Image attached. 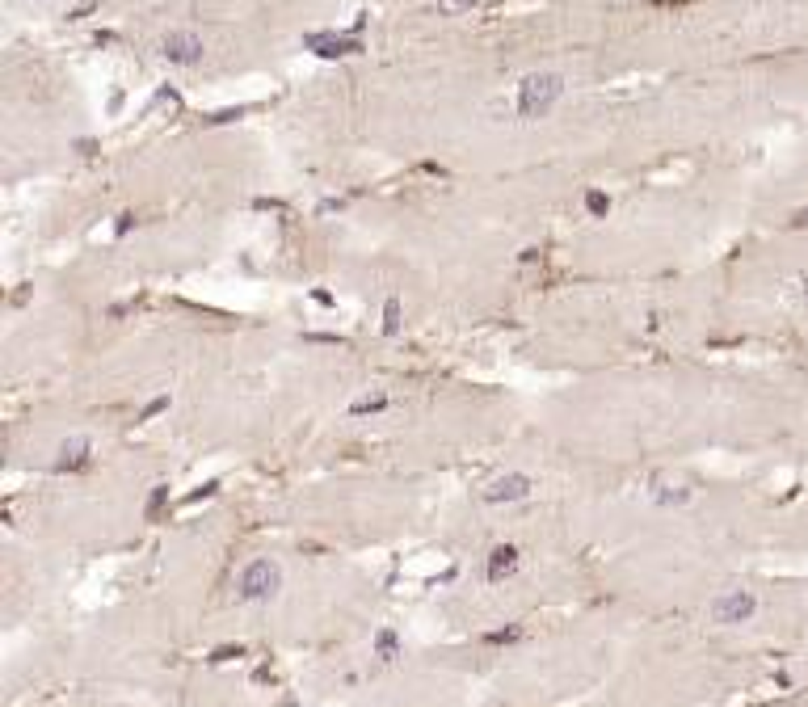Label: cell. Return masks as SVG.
<instances>
[{"mask_svg": "<svg viewBox=\"0 0 808 707\" xmlns=\"http://www.w3.org/2000/svg\"><path fill=\"white\" fill-rule=\"evenodd\" d=\"M560 97H564V76L560 72H531L518 85V114L522 118H547Z\"/></svg>", "mask_w": 808, "mask_h": 707, "instance_id": "obj_1", "label": "cell"}, {"mask_svg": "<svg viewBox=\"0 0 808 707\" xmlns=\"http://www.w3.org/2000/svg\"><path fill=\"white\" fill-rule=\"evenodd\" d=\"M278 585H282L278 560L257 556V560H249V565L240 568V577H236V598H240V602H269V598L278 594Z\"/></svg>", "mask_w": 808, "mask_h": 707, "instance_id": "obj_2", "label": "cell"}, {"mask_svg": "<svg viewBox=\"0 0 808 707\" xmlns=\"http://www.w3.org/2000/svg\"><path fill=\"white\" fill-rule=\"evenodd\" d=\"M754 611H758V594H754V590H724L720 598H712V607H708L712 623H720V627L750 623Z\"/></svg>", "mask_w": 808, "mask_h": 707, "instance_id": "obj_3", "label": "cell"}, {"mask_svg": "<svg viewBox=\"0 0 808 707\" xmlns=\"http://www.w3.org/2000/svg\"><path fill=\"white\" fill-rule=\"evenodd\" d=\"M531 476H522V471H509V476H497L493 484L485 488V501L489 506H501V501H522V497H531Z\"/></svg>", "mask_w": 808, "mask_h": 707, "instance_id": "obj_4", "label": "cell"}, {"mask_svg": "<svg viewBox=\"0 0 808 707\" xmlns=\"http://www.w3.org/2000/svg\"><path fill=\"white\" fill-rule=\"evenodd\" d=\"M160 55H165L169 63L190 68V63H198V59H202V38H198V34H169V38H165V47H160Z\"/></svg>", "mask_w": 808, "mask_h": 707, "instance_id": "obj_5", "label": "cell"}, {"mask_svg": "<svg viewBox=\"0 0 808 707\" xmlns=\"http://www.w3.org/2000/svg\"><path fill=\"white\" fill-rule=\"evenodd\" d=\"M518 568V548L514 543H501V548H493V556H489V581H505L509 572Z\"/></svg>", "mask_w": 808, "mask_h": 707, "instance_id": "obj_6", "label": "cell"}, {"mask_svg": "<svg viewBox=\"0 0 808 707\" xmlns=\"http://www.w3.org/2000/svg\"><path fill=\"white\" fill-rule=\"evenodd\" d=\"M59 471H76V468H89V442L85 438H76V442H63V451H59V464H55Z\"/></svg>", "mask_w": 808, "mask_h": 707, "instance_id": "obj_7", "label": "cell"}, {"mask_svg": "<svg viewBox=\"0 0 808 707\" xmlns=\"http://www.w3.org/2000/svg\"><path fill=\"white\" fill-rule=\"evenodd\" d=\"M392 404V396L388 392H375V396H362V400H354L350 404V417H366V413H383Z\"/></svg>", "mask_w": 808, "mask_h": 707, "instance_id": "obj_8", "label": "cell"}, {"mask_svg": "<svg viewBox=\"0 0 808 707\" xmlns=\"http://www.w3.org/2000/svg\"><path fill=\"white\" fill-rule=\"evenodd\" d=\"M312 47H320V55H354L358 43H346V38H324V34H312L308 38Z\"/></svg>", "mask_w": 808, "mask_h": 707, "instance_id": "obj_9", "label": "cell"}, {"mask_svg": "<svg viewBox=\"0 0 808 707\" xmlns=\"http://www.w3.org/2000/svg\"><path fill=\"white\" fill-rule=\"evenodd\" d=\"M653 501H657V506H682V501H690V488H682V484H673V488L670 484H657V488H653Z\"/></svg>", "mask_w": 808, "mask_h": 707, "instance_id": "obj_10", "label": "cell"}, {"mask_svg": "<svg viewBox=\"0 0 808 707\" xmlns=\"http://www.w3.org/2000/svg\"><path fill=\"white\" fill-rule=\"evenodd\" d=\"M585 206H589V215H606V211H611V198L594 189V194H585Z\"/></svg>", "mask_w": 808, "mask_h": 707, "instance_id": "obj_11", "label": "cell"}, {"mask_svg": "<svg viewBox=\"0 0 808 707\" xmlns=\"http://www.w3.org/2000/svg\"><path fill=\"white\" fill-rule=\"evenodd\" d=\"M379 657L383 661L396 657V632H379Z\"/></svg>", "mask_w": 808, "mask_h": 707, "instance_id": "obj_12", "label": "cell"}, {"mask_svg": "<svg viewBox=\"0 0 808 707\" xmlns=\"http://www.w3.org/2000/svg\"><path fill=\"white\" fill-rule=\"evenodd\" d=\"M396 320H400V303H396V299H388V308H383V325H388V332L396 329Z\"/></svg>", "mask_w": 808, "mask_h": 707, "instance_id": "obj_13", "label": "cell"}, {"mask_svg": "<svg viewBox=\"0 0 808 707\" xmlns=\"http://www.w3.org/2000/svg\"><path fill=\"white\" fill-rule=\"evenodd\" d=\"M505 640H518V627H509V632H493V636H489V644H505Z\"/></svg>", "mask_w": 808, "mask_h": 707, "instance_id": "obj_14", "label": "cell"}, {"mask_svg": "<svg viewBox=\"0 0 808 707\" xmlns=\"http://www.w3.org/2000/svg\"><path fill=\"white\" fill-rule=\"evenodd\" d=\"M792 224H796V228H808V206H804V211H796V219H792Z\"/></svg>", "mask_w": 808, "mask_h": 707, "instance_id": "obj_15", "label": "cell"}, {"mask_svg": "<svg viewBox=\"0 0 808 707\" xmlns=\"http://www.w3.org/2000/svg\"><path fill=\"white\" fill-rule=\"evenodd\" d=\"M796 286H800V295H804V299H808V270H804V274H800V278H796Z\"/></svg>", "mask_w": 808, "mask_h": 707, "instance_id": "obj_16", "label": "cell"}]
</instances>
